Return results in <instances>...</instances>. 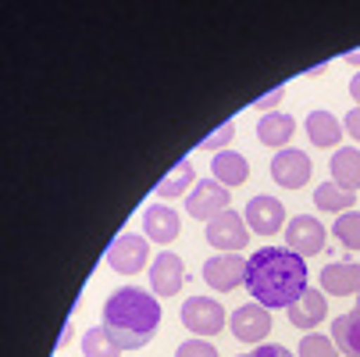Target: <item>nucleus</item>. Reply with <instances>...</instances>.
I'll list each match as a JSON object with an SVG mask.
<instances>
[{
	"label": "nucleus",
	"mask_w": 360,
	"mask_h": 357,
	"mask_svg": "<svg viewBox=\"0 0 360 357\" xmlns=\"http://www.w3.org/2000/svg\"><path fill=\"white\" fill-rule=\"evenodd\" d=\"M300 357H342V353H339V346L332 343V336L311 332V336L300 339Z\"/></svg>",
	"instance_id": "obj_25"
},
{
	"label": "nucleus",
	"mask_w": 360,
	"mask_h": 357,
	"mask_svg": "<svg viewBox=\"0 0 360 357\" xmlns=\"http://www.w3.org/2000/svg\"><path fill=\"white\" fill-rule=\"evenodd\" d=\"M325 296H360V265L356 261H332L321 272Z\"/></svg>",
	"instance_id": "obj_14"
},
{
	"label": "nucleus",
	"mask_w": 360,
	"mask_h": 357,
	"mask_svg": "<svg viewBox=\"0 0 360 357\" xmlns=\"http://www.w3.org/2000/svg\"><path fill=\"white\" fill-rule=\"evenodd\" d=\"M328 336H332V343L339 346L342 357H360V308L339 315L332 322V332Z\"/></svg>",
	"instance_id": "obj_18"
},
{
	"label": "nucleus",
	"mask_w": 360,
	"mask_h": 357,
	"mask_svg": "<svg viewBox=\"0 0 360 357\" xmlns=\"http://www.w3.org/2000/svg\"><path fill=\"white\" fill-rule=\"evenodd\" d=\"M211 172H214V179H218L221 186H229V189H236V186H243V182L250 179V165H246L243 154H236V150H218L214 161H211Z\"/></svg>",
	"instance_id": "obj_19"
},
{
	"label": "nucleus",
	"mask_w": 360,
	"mask_h": 357,
	"mask_svg": "<svg viewBox=\"0 0 360 357\" xmlns=\"http://www.w3.org/2000/svg\"><path fill=\"white\" fill-rule=\"evenodd\" d=\"M307 261L296 250L285 246H261L257 253H250L246 265V289L253 296V303L261 308H292V303L311 289L307 282Z\"/></svg>",
	"instance_id": "obj_1"
},
{
	"label": "nucleus",
	"mask_w": 360,
	"mask_h": 357,
	"mask_svg": "<svg viewBox=\"0 0 360 357\" xmlns=\"http://www.w3.org/2000/svg\"><path fill=\"white\" fill-rule=\"evenodd\" d=\"M193 186H196V172H193V165H189V161H179V165L158 182V189H153V193H158L161 200H172V196L189 193Z\"/></svg>",
	"instance_id": "obj_22"
},
{
	"label": "nucleus",
	"mask_w": 360,
	"mask_h": 357,
	"mask_svg": "<svg viewBox=\"0 0 360 357\" xmlns=\"http://www.w3.org/2000/svg\"><path fill=\"white\" fill-rule=\"evenodd\" d=\"M349 96L356 100V108H360V72H356V75L349 79Z\"/></svg>",
	"instance_id": "obj_31"
},
{
	"label": "nucleus",
	"mask_w": 360,
	"mask_h": 357,
	"mask_svg": "<svg viewBox=\"0 0 360 357\" xmlns=\"http://www.w3.org/2000/svg\"><path fill=\"white\" fill-rule=\"evenodd\" d=\"M182 325L193 336H218L225 329V308L211 296H189L182 303Z\"/></svg>",
	"instance_id": "obj_5"
},
{
	"label": "nucleus",
	"mask_w": 360,
	"mask_h": 357,
	"mask_svg": "<svg viewBox=\"0 0 360 357\" xmlns=\"http://www.w3.org/2000/svg\"><path fill=\"white\" fill-rule=\"evenodd\" d=\"M239 357H292V353L278 343H261V346H253L250 353H239Z\"/></svg>",
	"instance_id": "obj_28"
},
{
	"label": "nucleus",
	"mask_w": 360,
	"mask_h": 357,
	"mask_svg": "<svg viewBox=\"0 0 360 357\" xmlns=\"http://www.w3.org/2000/svg\"><path fill=\"white\" fill-rule=\"evenodd\" d=\"M292 132H296V118L285 115V111H271V115H264L261 122H257V139H261L264 146L285 150L289 139H292Z\"/></svg>",
	"instance_id": "obj_16"
},
{
	"label": "nucleus",
	"mask_w": 360,
	"mask_h": 357,
	"mask_svg": "<svg viewBox=\"0 0 360 357\" xmlns=\"http://www.w3.org/2000/svg\"><path fill=\"white\" fill-rule=\"evenodd\" d=\"M232 136H236V122L229 118V122H221L207 139H200V150H214V154H218V150H221L225 143H232Z\"/></svg>",
	"instance_id": "obj_26"
},
{
	"label": "nucleus",
	"mask_w": 360,
	"mask_h": 357,
	"mask_svg": "<svg viewBox=\"0 0 360 357\" xmlns=\"http://www.w3.org/2000/svg\"><path fill=\"white\" fill-rule=\"evenodd\" d=\"M325 243H328V232H325V225H321L314 215H296V218L285 225V246L296 250L303 261L314 258V253H321Z\"/></svg>",
	"instance_id": "obj_8"
},
{
	"label": "nucleus",
	"mask_w": 360,
	"mask_h": 357,
	"mask_svg": "<svg viewBox=\"0 0 360 357\" xmlns=\"http://www.w3.org/2000/svg\"><path fill=\"white\" fill-rule=\"evenodd\" d=\"M346 65H353V68H360V46H356V50H349V54H346Z\"/></svg>",
	"instance_id": "obj_32"
},
{
	"label": "nucleus",
	"mask_w": 360,
	"mask_h": 357,
	"mask_svg": "<svg viewBox=\"0 0 360 357\" xmlns=\"http://www.w3.org/2000/svg\"><path fill=\"white\" fill-rule=\"evenodd\" d=\"M207 243L221 253H239L250 243V225L243 215H236L232 208L225 215H218L214 222H207Z\"/></svg>",
	"instance_id": "obj_9"
},
{
	"label": "nucleus",
	"mask_w": 360,
	"mask_h": 357,
	"mask_svg": "<svg viewBox=\"0 0 360 357\" xmlns=\"http://www.w3.org/2000/svg\"><path fill=\"white\" fill-rule=\"evenodd\" d=\"M307 139L314 146H335L342 139V125L332 111H311L307 115Z\"/></svg>",
	"instance_id": "obj_20"
},
{
	"label": "nucleus",
	"mask_w": 360,
	"mask_h": 357,
	"mask_svg": "<svg viewBox=\"0 0 360 357\" xmlns=\"http://www.w3.org/2000/svg\"><path fill=\"white\" fill-rule=\"evenodd\" d=\"M328 168H332V182H335V186H342V189H349V193L360 189V150H356V146L335 150L332 161H328Z\"/></svg>",
	"instance_id": "obj_17"
},
{
	"label": "nucleus",
	"mask_w": 360,
	"mask_h": 357,
	"mask_svg": "<svg viewBox=\"0 0 360 357\" xmlns=\"http://www.w3.org/2000/svg\"><path fill=\"white\" fill-rule=\"evenodd\" d=\"M332 236H335L346 250H360V211L339 215V222L332 225Z\"/></svg>",
	"instance_id": "obj_24"
},
{
	"label": "nucleus",
	"mask_w": 360,
	"mask_h": 357,
	"mask_svg": "<svg viewBox=\"0 0 360 357\" xmlns=\"http://www.w3.org/2000/svg\"><path fill=\"white\" fill-rule=\"evenodd\" d=\"M182 282H186L182 258L172 253V250H161L158 258H153V265H150V289H153V296H175L182 289Z\"/></svg>",
	"instance_id": "obj_12"
},
{
	"label": "nucleus",
	"mask_w": 360,
	"mask_h": 357,
	"mask_svg": "<svg viewBox=\"0 0 360 357\" xmlns=\"http://www.w3.org/2000/svg\"><path fill=\"white\" fill-rule=\"evenodd\" d=\"M108 265L118 275H136L150 265V239L136 236V232H122L111 246H108Z\"/></svg>",
	"instance_id": "obj_4"
},
{
	"label": "nucleus",
	"mask_w": 360,
	"mask_h": 357,
	"mask_svg": "<svg viewBox=\"0 0 360 357\" xmlns=\"http://www.w3.org/2000/svg\"><path fill=\"white\" fill-rule=\"evenodd\" d=\"M278 100H282V86H278V89H271L268 96H261V100H257L253 108H261V111H268V115H271V108L278 104Z\"/></svg>",
	"instance_id": "obj_30"
},
{
	"label": "nucleus",
	"mask_w": 360,
	"mask_h": 357,
	"mask_svg": "<svg viewBox=\"0 0 360 357\" xmlns=\"http://www.w3.org/2000/svg\"><path fill=\"white\" fill-rule=\"evenodd\" d=\"M246 265H250V258H243V253H218V258L203 265V282L218 293H232V289L246 286Z\"/></svg>",
	"instance_id": "obj_7"
},
{
	"label": "nucleus",
	"mask_w": 360,
	"mask_h": 357,
	"mask_svg": "<svg viewBox=\"0 0 360 357\" xmlns=\"http://www.w3.org/2000/svg\"><path fill=\"white\" fill-rule=\"evenodd\" d=\"M325 318H328V296H325L321 289H314V286L289 308V322H292L296 329H303V332H314Z\"/></svg>",
	"instance_id": "obj_15"
},
{
	"label": "nucleus",
	"mask_w": 360,
	"mask_h": 357,
	"mask_svg": "<svg viewBox=\"0 0 360 357\" xmlns=\"http://www.w3.org/2000/svg\"><path fill=\"white\" fill-rule=\"evenodd\" d=\"M229 325H232V336H236L239 343L261 346V343L271 336V311L261 308V303H243V308L232 311Z\"/></svg>",
	"instance_id": "obj_6"
},
{
	"label": "nucleus",
	"mask_w": 360,
	"mask_h": 357,
	"mask_svg": "<svg viewBox=\"0 0 360 357\" xmlns=\"http://www.w3.org/2000/svg\"><path fill=\"white\" fill-rule=\"evenodd\" d=\"M353 203H356V193H349L335 182H321L314 189V208L325 215H346V211H353Z\"/></svg>",
	"instance_id": "obj_21"
},
{
	"label": "nucleus",
	"mask_w": 360,
	"mask_h": 357,
	"mask_svg": "<svg viewBox=\"0 0 360 357\" xmlns=\"http://www.w3.org/2000/svg\"><path fill=\"white\" fill-rule=\"evenodd\" d=\"M346 132L360 143V108H353V111H346Z\"/></svg>",
	"instance_id": "obj_29"
},
{
	"label": "nucleus",
	"mask_w": 360,
	"mask_h": 357,
	"mask_svg": "<svg viewBox=\"0 0 360 357\" xmlns=\"http://www.w3.org/2000/svg\"><path fill=\"white\" fill-rule=\"evenodd\" d=\"M175 357H221V353H218L214 343H207V339H186V343L175 350Z\"/></svg>",
	"instance_id": "obj_27"
},
{
	"label": "nucleus",
	"mask_w": 360,
	"mask_h": 357,
	"mask_svg": "<svg viewBox=\"0 0 360 357\" xmlns=\"http://www.w3.org/2000/svg\"><path fill=\"white\" fill-rule=\"evenodd\" d=\"M243 218H246L250 232H257V236H275V232L285 225V208H282V200H278V196L257 193V196L246 203Z\"/></svg>",
	"instance_id": "obj_10"
},
{
	"label": "nucleus",
	"mask_w": 360,
	"mask_h": 357,
	"mask_svg": "<svg viewBox=\"0 0 360 357\" xmlns=\"http://www.w3.org/2000/svg\"><path fill=\"white\" fill-rule=\"evenodd\" d=\"M82 353L86 357H122V346L115 343V336L100 325V329H86L82 336Z\"/></svg>",
	"instance_id": "obj_23"
},
{
	"label": "nucleus",
	"mask_w": 360,
	"mask_h": 357,
	"mask_svg": "<svg viewBox=\"0 0 360 357\" xmlns=\"http://www.w3.org/2000/svg\"><path fill=\"white\" fill-rule=\"evenodd\" d=\"M232 208V193L229 186H221L218 179H200L189 193H186V211L200 222H214L218 215H225Z\"/></svg>",
	"instance_id": "obj_3"
},
{
	"label": "nucleus",
	"mask_w": 360,
	"mask_h": 357,
	"mask_svg": "<svg viewBox=\"0 0 360 357\" xmlns=\"http://www.w3.org/2000/svg\"><path fill=\"white\" fill-rule=\"evenodd\" d=\"M356 308H360V296H356Z\"/></svg>",
	"instance_id": "obj_33"
},
{
	"label": "nucleus",
	"mask_w": 360,
	"mask_h": 357,
	"mask_svg": "<svg viewBox=\"0 0 360 357\" xmlns=\"http://www.w3.org/2000/svg\"><path fill=\"white\" fill-rule=\"evenodd\" d=\"M161 325V303L153 293L122 286L104 303V329L115 336L122 350H143Z\"/></svg>",
	"instance_id": "obj_2"
},
{
	"label": "nucleus",
	"mask_w": 360,
	"mask_h": 357,
	"mask_svg": "<svg viewBox=\"0 0 360 357\" xmlns=\"http://www.w3.org/2000/svg\"><path fill=\"white\" fill-rule=\"evenodd\" d=\"M271 179L282 189H303L311 182V158H307L303 150H292V146L278 150L271 158Z\"/></svg>",
	"instance_id": "obj_11"
},
{
	"label": "nucleus",
	"mask_w": 360,
	"mask_h": 357,
	"mask_svg": "<svg viewBox=\"0 0 360 357\" xmlns=\"http://www.w3.org/2000/svg\"><path fill=\"white\" fill-rule=\"evenodd\" d=\"M143 232L150 243H175L179 232H182V218L175 208H168V203H150V208L143 211Z\"/></svg>",
	"instance_id": "obj_13"
}]
</instances>
